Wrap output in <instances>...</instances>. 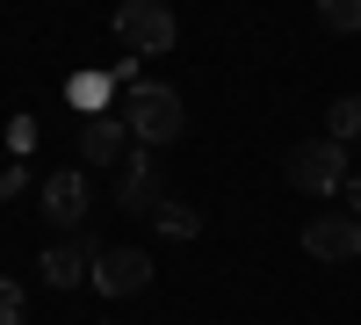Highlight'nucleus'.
<instances>
[{"mask_svg":"<svg viewBox=\"0 0 361 325\" xmlns=\"http://www.w3.org/2000/svg\"><path fill=\"white\" fill-rule=\"evenodd\" d=\"M123 130L137 145H173V137H188V109H180V94L166 80H137L123 94Z\"/></svg>","mask_w":361,"mask_h":325,"instance_id":"1","label":"nucleus"},{"mask_svg":"<svg viewBox=\"0 0 361 325\" xmlns=\"http://www.w3.org/2000/svg\"><path fill=\"white\" fill-rule=\"evenodd\" d=\"M282 181H289V188H304V195H340V188H347V145H340V137L289 145Z\"/></svg>","mask_w":361,"mask_h":325,"instance_id":"2","label":"nucleus"},{"mask_svg":"<svg viewBox=\"0 0 361 325\" xmlns=\"http://www.w3.org/2000/svg\"><path fill=\"white\" fill-rule=\"evenodd\" d=\"M116 37H123L137 58H159V51H173L180 22H173L166 0H123V8H116Z\"/></svg>","mask_w":361,"mask_h":325,"instance_id":"3","label":"nucleus"},{"mask_svg":"<svg viewBox=\"0 0 361 325\" xmlns=\"http://www.w3.org/2000/svg\"><path fill=\"white\" fill-rule=\"evenodd\" d=\"M87 282H94L102 297H137V289L152 282V253H137V246H94Z\"/></svg>","mask_w":361,"mask_h":325,"instance_id":"4","label":"nucleus"},{"mask_svg":"<svg viewBox=\"0 0 361 325\" xmlns=\"http://www.w3.org/2000/svg\"><path fill=\"white\" fill-rule=\"evenodd\" d=\"M87 210H94V188H87V173H80V166H58L51 181H44V217H51L58 231H80Z\"/></svg>","mask_w":361,"mask_h":325,"instance_id":"5","label":"nucleus"},{"mask_svg":"<svg viewBox=\"0 0 361 325\" xmlns=\"http://www.w3.org/2000/svg\"><path fill=\"white\" fill-rule=\"evenodd\" d=\"M116 202H123L130 217H152L159 202H166V188H159V159H152V145H145V152H130V159H123V173H116Z\"/></svg>","mask_w":361,"mask_h":325,"instance_id":"6","label":"nucleus"},{"mask_svg":"<svg viewBox=\"0 0 361 325\" xmlns=\"http://www.w3.org/2000/svg\"><path fill=\"white\" fill-rule=\"evenodd\" d=\"M304 253L311 260H354L361 253V217H340V210H325L304 224Z\"/></svg>","mask_w":361,"mask_h":325,"instance_id":"7","label":"nucleus"},{"mask_svg":"<svg viewBox=\"0 0 361 325\" xmlns=\"http://www.w3.org/2000/svg\"><path fill=\"white\" fill-rule=\"evenodd\" d=\"M37 268H44V282H51V289H73V282H87V268H94V246H87L80 231H73V239H51Z\"/></svg>","mask_w":361,"mask_h":325,"instance_id":"8","label":"nucleus"},{"mask_svg":"<svg viewBox=\"0 0 361 325\" xmlns=\"http://www.w3.org/2000/svg\"><path fill=\"white\" fill-rule=\"evenodd\" d=\"M123 145H130L123 116H87V130H80V159L87 166H123Z\"/></svg>","mask_w":361,"mask_h":325,"instance_id":"9","label":"nucleus"},{"mask_svg":"<svg viewBox=\"0 0 361 325\" xmlns=\"http://www.w3.org/2000/svg\"><path fill=\"white\" fill-rule=\"evenodd\" d=\"M152 224L166 231V239H195V231H202V217L188 210V202H159V210H152Z\"/></svg>","mask_w":361,"mask_h":325,"instance_id":"10","label":"nucleus"},{"mask_svg":"<svg viewBox=\"0 0 361 325\" xmlns=\"http://www.w3.org/2000/svg\"><path fill=\"white\" fill-rule=\"evenodd\" d=\"M325 137H340V145L361 137V94H340V102H333V116H325Z\"/></svg>","mask_w":361,"mask_h":325,"instance_id":"11","label":"nucleus"},{"mask_svg":"<svg viewBox=\"0 0 361 325\" xmlns=\"http://www.w3.org/2000/svg\"><path fill=\"white\" fill-rule=\"evenodd\" d=\"M318 22L333 29V37H354L361 29V0H318Z\"/></svg>","mask_w":361,"mask_h":325,"instance_id":"12","label":"nucleus"},{"mask_svg":"<svg viewBox=\"0 0 361 325\" xmlns=\"http://www.w3.org/2000/svg\"><path fill=\"white\" fill-rule=\"evenodd\" d=\"M29 318V304H22V282H8L0 275V325H22Z\"/></svg>","mask_w":361,"mask_h":325,"instance_id":"13","label":"nucleus"},{"mask_svg":"<svg viewBox=\"0 0 361 325\" xmlns=\"http://www.w3.org/2000/svg\"><path fill=\"white\" fill-rule=\"evenodd\" d=\"M22 181H29V166H0V202L22 195Z\"/></svg>","mask_w":361,"mask_h":325,"instance_id":"14","label":"nucleus"},{"mask_svg":"<svg viewBox=\"0 0 361 325\" xmlns=\"http://www.w3.org/2000/svg\"><path fill=\"white\" fill-rule=\"evenodd\" d=\"M347 202H354V217H361V173H347V188H340Z\"/></svg>","mask_w":361,"mask_h":325,"instance_id":"15","label":"nucleus"}]
</instances>
